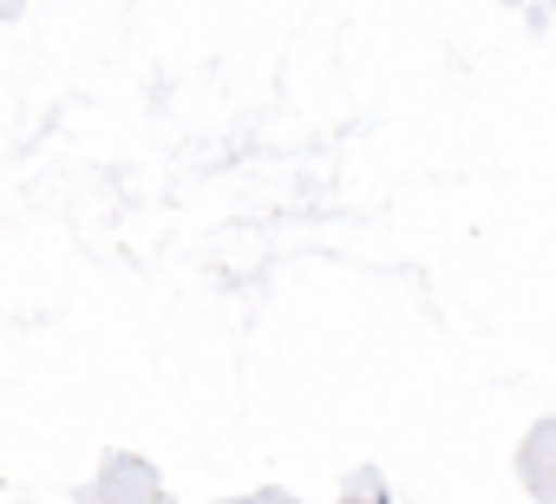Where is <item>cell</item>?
<instances>
[]
</instances>
